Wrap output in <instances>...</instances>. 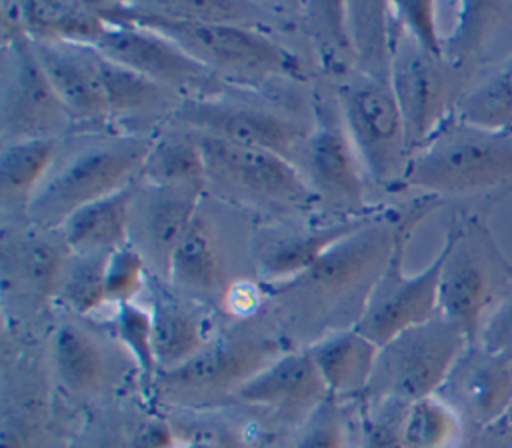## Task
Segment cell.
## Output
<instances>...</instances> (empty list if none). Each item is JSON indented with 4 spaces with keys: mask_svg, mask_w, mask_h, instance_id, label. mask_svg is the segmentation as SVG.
Masks as SVG:
<instances>
[{
    "mask_svg": "<svg viewBox=\"0 0 512 448\" xmlns=\"http://www.w3.org/2000/svg\"><path fill=\"white\" fill-rule=\"evenodd\" d=\"M32 48L72 120L94 122L110 116L94 66V46L32 40Z\"/></svg>",
    "mask_w": 512,
    "mask_h": 448,
    "instance_id": "obj_20",
    "label": "cell"
},
{
    "mask_svg": "<svg viewBox=\"0 0 512 448\" xmlns=\"http://www.w3.org/2000/svg\"><path fill=\"white\" fill-rule=\"evenodd\" d=\"M136 182L84 208L76 210L62 226L60 236L68 252L76 256L110 254L130 240Z\"/></svg>",
    "mask_w": 512,
    "mask_h": 448,
    "instance_id": "obj_22",
    "label": "cell"
},
{
    "mask_svg": "<svg viewBox=\"0 0 512 448\" xmlns=\"http://www.w3.org/2000/svg\"><path fill=\"white\" fill-rule=\"evenodd\" d=\"M278 342L264 334H230L210 340L184 364L154 380L162 398L176 404H204L236 392L280 356Z\"/></svg>",
    "mask_w": 512,
    "mask_h": 448,
    "instance_id": "obj_11",
    "label": "cell"
},
{
    "mask_svg": "<svg viewBox=\"0 0 512 448\" xmlns=\"http://www.w3.org/2000/svg\"><path fill=\"white\" fill-rule=\"evenodd\" d=\"M168 278L176 288L196 296L214 298L226 292L218 234L200 210L172 254Z\"/></svg>",
    "mask_w": 512,
    "mask_h": 448,
    "instance_id": "obj_26",
    "label": "cell"
},
{
    "mask_svg": "<svg viewBox=\"0 0 512 448\" xmlns=\"http://www.w3.org/2000/svg\"><path fill=\"white\" fill-rule=\"evenodd\" d=\"M194 136L204 158L206 188L274 210H304L316 200L304 174L288 158L198 132Z\"/></svg>",
    "mask_w": 512,
    "mask_h": 448,
    "instance_id": "obj_8",
    "label": "cell"
},
{
    "mask_svg": "<svg viewBox=\"0 0 512 448\" xmlns=\"http://www.w3.org/2000/svg\"><path fill=\"white\" fill-rule=\"evenodd\" d=\"M204 190L190 186H150L136 192L132 228L142 240V256L168 276L172 254L200 210ZM132 232V230H130Z\"/></svg>",
    "mask_w": 512,
    "mask_h": 448,
    "instance_id": "obj_18",
    "label": "cell"
},
{
    "mask_svg": "<svg viewBox=\"0 0 512 448\" xmlns=\"http://www.w3.org/2000/svg\"><path fill=\"white\" fill-rule=\"evenodd\" d=\"M108 24L130 22L176 42L214 76L238 84H264L274 76L304 78L302 62L272 38L232 22L176 20L140 4L96 2Z\"/></svg>",
    "mask_w": 512,
    "mask_h": 448,
    "instance_id": "obj_3",
    "label": "cell"
},
{
    "mask_svg": "<svg viewBox=\"0 0 512 448\" xmlns=\"http://www.w3.org/2000/svg\"><path fill=\"white\" fill-rule=\"evenodd\" d=\"M408 404L384 400L368 406L358 448H406L402 426Z\"/></svg>",
    "mask_w": 512,
    "mask_h": 448,
    "instance_id": "obj_39",
    "label": "cell"
},
{
    "mask_svg": "<svg viewBox=\"0 0 512 448\" xmlns=\"http://www.w3.org/2000/svg\"><path fill=\"white\" fill-rule=\"evenodd\" d=\"M152 144L136 136H112L80 148L36 190L28 218L40 230L60 228L76 210L140 180Z\"/></svg>",
    "mask_w": 512,
    "mask_h": 448,
    "instance_id": "obj_5",
    "label": "cell"
},
{
    "mask_svg": "<svg viewBox=\"0 0 512 448\" xmlns=\"http://www.w3.org/2000/svg\"><path fill=\"white\" fill-rule=\"evenodd\" d=\"M106 258L108 254L76 256V260L68 264L58 296L74 314L86 316L108 304Z\"/></svg>",
    "mask_w": 512,
    "mask_h": 448,
    "instance_id": "obj_35",
    "label": "cell"
},
{
    "mask_svg": "<svg viewBox=\"0 0 512 448\" xmlns=\"http://www.w3.org/2000/svg\"><path fill=\"white\" fill-rule=\"evenodd\" d=\"M442 248L438 312L464 334L468 344H476L484 322L512 284V262L482 214H456Z\"/></svg>",
    "mask_w": 512,
    "mask_h": 448,
    "instance_id": "obj_4",
    "label": "cell"
},
{
    "mask_svg": "<svg viewBox=\"0 0 512 448\" xmlns=\"http://www.w3.org/2000/svg\"><path fill=\"white\" fill-rule=\"evenodd\" d=\"M504 420H506V422H508V426H510V428H512V406H510V410H508V412H506V416H504Z\"/></svg>",
    "mask_w": 512,
    "mask_h": 448,
    "instance_id": "obj_45",
    "label": "cell"
},
{
    "mask_svg": "<svg viewBox=\"0 0 512 448\" xmlns=\"http://www.w3.org/2000/svg\"><path fill=\"white\" fill-rule=\"evenodd\" d=\"M466 434L462 418L436 394L406 408L402 426L406 448H460Z\"/></svg>",
    "mask_w": 512,
    "mask_h": 448,
    "instance_id": "obj_34",
    "label": "cell"
},
{
    "mask_svg": "<svg viewBox=\"0 0 512 448\" xmlns=\"http://www.w3.org/2000/svg\"><path fill=\"white\" fill-rule=\"evenodd\" d=\"M444 56L474 82L512 56V2H458Z\"/></svg>",
    "mask_w": 512,
    "mask_h": 448,
    "instance_id": "obj_16",
    "label": "cell"
},
{
    "mask_svg": "<svg viewBox=\"0 0 512 448\" xmlns=\"http://www.w3.org/2000/svg\"><path fill=\"white\" fill-rule=\"evenodd\" d=\"M146 10L156 14L176 18V20H194V22H234V16L242 12V6L232 2H146L140 4Z\"/></svg>",
    "mask_w": 512,
    "mask_h": 448,
    "instance_id": "obj_41",
    "label": "cell"
},
{
    "mask_svg": "<svg viewBox=\"0 0 512 448\" xmlns=\"http://www.w3.org/2000/svg\"><path fill=\"white\" fill-rule=\"evenodd\" d=\"M454 116L484 128H512V56L470 86Z\"/></svg>",
    "mask_w": 512,
    "mask_h": 448,
    "instance_id": "obj_33",
    "label": "cell"
},
{
    "mask_svg": "<svg viewBox=\"0 0 512 448\" xmlns=\"http://www.w3.org/2000/svg\"><path fill=\"white\" fill-rule=\"evenodd\" d=\"M66 244H58L42 232L20 238L12 248L4 246V252L14 258V272L18 278L38 296L50 298L60 294V286L68 268L64 256Z\"/></svg>",
    "mask_w": 512,
    "mask_h": 448,
    "instance_id": "obj_32",
    "label": "cell"
},
{
    "mask_svg": "<svg viewBox=\"0 0 512 448\" xmlns=\"http://www.w3.org/2000/svg\"><path fill=\"white\" fill-rule=\"evenodd\" d=\"M96 48L110 60L174 94L200 92L216 80L212 72L190 58L176 42L138 24H108Z\"/></svg>",
    "mask_w": 512,
    "mask_h": 448,
    "instance_id": "obj_14",
    "label": "cell"
},
{
    "mask_svg": "<svg viewBox=\"0 0 512 448\" xmlns=\"http://www.w3.org/2000/svg\"><path fill=\"white\" fill-rule=\"evenodd\" d=\"M114 330L130 354L138 370L146 380H156L158 376V362L154 352V334H152V314L144 310L136 302H126L116 306L114 316Z\"/></svg>",
    "mask_w": 512,
    "mask_h": 448,
    "instance_id": "obj_36",
    "label": "cell"
},
{
    "mask_svg": "<svg viewBox=\"0 0 512 448\" xmlns=\"http://www.w3.org/2000/svg\"><path fill=\"white\" fill-rule=\"evenodd\" d=\"M360 158L344 124L322 120L304 142V172L314 196L336 206H360L364 180Z\"/></svg>",
    "mask_w": 512,
    "mask_h": 448,
    "instance_id": "obj_19",
    "label": "cell"
},
{
    "mask_svg": "<svg viewBox=\"0 0 512 448\" xmlns=\"http://www.w3.org/2000/svg\"><path fill=\"white\" fill-rule=\"evenodd\" d=\"M468 346L464 334L440 312L380 346L376 366L362 398L412 404L434 396Z\"/></svg>",
    "mask_w": 512,
    "mask_h": 448,
    "instance_id": "obj_7",
    "label": "cell"
},
{
    "mask_svg": "<svg viewBox=\"0 0 512 448\" xmlns=\"http://www.w3.org/2000/svg\"><path fill=\"white\" fill-rule=\"evenodd\" d=\"M436 396L462 418L468 432L486 428L512 406V362L478 342L468 344Z\"/></svg>",
    "mask_w": 512,
    "mask_h": 448,
    "instance_id": "obj_15",
    "label": "cell"
},
{
    "mask_svg": "<svg viewBox=\"0 0 512 448\" xmlns=\"http://www.w3.org/2000/svg\"><path fill=\"white\" fill-rule=\"evenodd\" d=\"M478 344L512 362V284L484 322Z\"/></svg>",
    "mask_w": 512,
    "mask_h": 448,
    "instance_id": "obj_42",
    "label": "cell"
},
{
    "mask_svg": "<svg viewBox=\"0 0 512 448\" xmlns=\"http://www.w3.org/2000/svg\"><path fill=\"white\" fill-rule=\"evenodd\" d=\"M236 398L284 418L306 420L328 398V390L310 350L302 348L276 356L236 392Z\"/></svg>",
    "mask_w": 512,
    "mask_h": 448,
    "instance_id": "obj_17",
    "label": "cell"
},
{
    "mask_svg": "<svg viewBox=\"0 0 512 448\" xmlns=\"http://www.w3.org/2000/svg\"><path fill=\"white\" fill-rule=\"evenodd\" d=\"M146 282V258L134 244H124L106 258V300L120 306L134 302Z\"/></svg>",
    "mask_w": 512,
    "mask_h": 448,
    "instance_id": "obj_37",
    "label": "cell"
},
{
    "mask_svg": "<svg viewBox=\"0 0 512 448\" xmlns=\"http://www.w3.org/2000/svg\"><path fill=\"white\" fill-rule=\"evenodd\" d=\"M140 180L150 186L206 190V168L196 136H166L152 144Z\"/></svg>",
    "mask_w": 512,
    "mask_h": 448,
    "instance_id": "obj_31",
    "label": "cell"
},
{
    "mask_svg": "<svg viewBox=\"0 0 512 448\" xmlns=\"http://www.w3.org/2000/svg\"><path fill=\"white\" fill-rule=\"evenodd\" d=\"M150 314L158 374L184 364L210 342L198 310L162 288L152 294Z\"/></svg>",
    "mask_w": 512,
    "mask_h": 448,
    "instance_id": "obj_27",
    "label": "cell"
},
{
    "mask_svg": "<svg viewBox=\"0 0 512 448\" xmlns=\"http://www.w3.org/2000/svg\"><path fill=\"white\" fill-rule=\"evenodd\" d=\"M6 46V80L2 90V138H58L72 120L46 78L28 34Z\"/></svg>",
    "mask_w": 512,
    "mask_h": 448,
    "instance_id": "obj_12",
    "label": "cell"
},
{
    "mask_svg": "<svg viewBox=\"0 0 512 448\" xmlns=\"http://www.w3.org/2000/svg\"><path fill=\"white\" fill-rule=\"evenodd\" d=\"M442 204L440 198L418 194L404 208L390 260L372 288L368 302L354 324L378 348L400 332L418 326L438 314V284L444 264V248L418 274L404 272V254L418 222Z\"/></svg>",
    "mask_w": 512,
    "mask_h": 448,
    "instance_id": "obj_6",
    "label": "cell"
},
{
    "mask_svg": "<svg viewBox=\"0 0 512 448\" xmlns=\"http://www.w3.org/2000/svg\"><path fill=\"white\" fill-rule=\"evenodd\" d=\"M58 154L56 138L8 140L0 150L2 204L28 212Z\"/></svg>",
    "mask_w": 512,
    "mask_h": 448,
    "instance_id": "obj_29",
    "label": "cell"
},
{
    "mask_svg": "<svg viewBox=\"0 0 512 448\" xmlns=\"http://www.w3.org/2000/svg\"><path fill=\"white\" fill-rule=\"evenodd\" d=\"M344 18L348 46L360 74L390 80L394 50L402 36L392 4L350 2L344 4Z\"/></svg>",
    "mask_w": 512,
    "mask_h": 448,
    "instance_id": "obj_24",
    "label": "cell"
},
{
    "mask_svg": "<svg viewBox=\"0 0 512 448\" xmlns=\"http://www.w3.org/2000/svg\"><path fill=\"white\" fill-rule=\"evenodd\" d=\"M396 190H418L440 200H476V210L490 208L512 192V128H484L448 118L406 164Z\"/></svg>",
    "mask_w": 512,
    "mask_h": 448,
    "instance_id": "obj_1",
    "label": "cell"
},
{
    "mask_svg": "<svg viewBox=\"0 0 512 448\" xmlns=\"http://www.w3.org/2000/svg\"><path fill=\"white\" fill-rule=\"evenodd\" d=\"M18 14L32 40L96 46L108 26L96 2H22Z\"/></svg>",
    "mask_w": 512,
    "mask_h": 448,
    "instance_id": "obj_28",
    "label": "cell"
},
{
    "mask_svg": "<svg viewBox=\"0 0 512 448\" xmlns=\"http://www.w3.org/2000/svg\"><path fill=\"white\" fill-rule=\"evenodd\" d=\"M336 100L342 124L364 170L376 182L398 188L410 150L390 80L360 74L338 86Z\"/></svg>",
    "mask_w": 512,
    "mask_h": 448,
    "instance_id": "obj_10",
    "label": "cell"
},
{
    "mask_svg": "<svg viewBox=\"0 0 512 448\" xmlns=\"http://www.w3.org/2000/svg\"><path fill=\"white\" fill-rule=\"evenodd\" d=\"M176 116L198 134L214 136L232 144L260 148L292 162L304 146V130L292 118L254 106H238L210 98H186L176 106Z\"/></svg>",
    "mask_w": 512,
    "mask_h": 448,
    "instance_id": "obj_13",
    "label": "cell"
},
{
    "mask_svg": "<svg viewBox=\"0 0 512 448\" xmlns=\"http://www.w3.org/2000/svg\"><path fill=\"white\" fill-rule=\"evenodd\" d=\"M390 84L402 112L406 142L412 154L454 116L474 78L446 56L420 48L402 30L392 58Z\"/></svg>",
    "mask_w": 512,
    "mask_h": 448,
    "instance_id": "obj_9",
    "label": "cell"
},
{
    "mask_svg": "<svg viewBox=\"0 0 512 448\" xmlns=\"http://www.w3.org/2000/svg\"><path fill=\"white\" fill-rule=\"evenodd\" d=\"M330 398L362 396L372 378L378 346L354 326L332 330L308 346Z\"/></svg>",
    "mask_w": 512,
    "mask_h": 448,
    "instance_id": "obj_23",
    "label": "cell"
},
{
    "mask_svg": "<svg viewBox=\"0 0 512 448\" xmlns=\"http://www.w3.org/2000/svg\"><path fill=\"white\" fill-rule=\"evenodd\" d=\"M336 398H326L306 420L294 448H348V428Z\"/></svg>",
    "mask_w": 512,
    "mask_h": 448,
    "instance_id": "obj_38",
    "label": "cell"
},
{
    "mask_svg": "<svg viewBox=\"0 0 512 448\" xmlns=\"http://www.w3.org/2000/svg\"><path fill=\"white\" fill-rule=\"evenodd\" d=\"M460 448H512V428L502 418L486 428L468 432Z\"/></svg>",
    "mask_w": 512,
    "mask_h": 448,
    "instance_id": "obj_43",
    "label": "cell"
},
{
    "mask_svg": "<svg viewBox=\"0 0 512 448\" xmlns=\"http://www.w3.org/2000/svg\"><path fill=\"white\" fill-rule=\"evenodd\" d=\"M94 66L98 72V80H100L110 116L144 114V112L168 108L172 104V98H176L174 92L110 60L96 46H94Z\"/></svg>",
    "mask_w": 512,
    "mask_h": 448,
    "instance_id": "obj_30",
    "label": "cell"
},
{
    "mask_svg": "<svg viewBox=\"0 0 512 448\" xmlns=\"http://www.w3.org/2000/svg\"><path fill=\"white\" fill-rule=\"evenodd\" d=\"M402 208L370 216L360 228L336 242L308 270L274 284L272 294L284 306L332 320L340 312L358 322L372 288L394 250Z\"/></svg>",
    "mask_w": 512,
    "mask_h": 448,
    "instance_id": "obj_2",
    "label": "cell"
},
{
    "mask_svg": "<svg viewBox=\"0 0 512 448\" xmlns=\"http://www.w3.org/2000/svg\"><path fill=\"white\" fill-rule=\"evenodd\" d=\"M90 448H132V442H130V436H128V438L106 436V438L98 440L96 444H92Z\"/></svg>",
    "mask_w": 512,
    "mask_h": 448,
    "instance_id": "obj_44",
    "label": "cell"
},
{
    "mask_svg": "<svg viewBox=\"0 0 512 448\" xmlns=\"http://www.w3.org/2000/svg\"><path fill=\"white\" fill-rule=\"evenodd\" d=\"M404 34L420 48L444 56V34L438 28V6L434 2H392Z\"/></svg>",
    "mask_w": 512,
    "mask_h": 448,
    "instance_id": "obj_40",
    "label": "cell"
},
{
    "mask_svg": "<svg viewBox=\"0 0 512 448\" xmlns=\"http://www.w3.org/2000/svg\"><path fill=\"white\" fill-rule=\"evenodd\" d=\"M370 216L346 218L322 228L276 232L256 244L254 260L266 282L282 284L308 270L336 242L360 228Z\"/></svg>",
    "mask_w": 512,
    "mask_h": 448,
    "instance_id": "obj_21",
    "label": "cell"
},
{
    "mask_svg": "<svg viewBox=\"0 0 512 448\" xmlns=\"http://www.w3.org/2000/svg\"><path fill=\"white\" fill-rule=\"evenodd\" d=\"M52 364L66 392L90 398L100 394L110 378V360L102 342L76 322H62L52 336Z\"/></svg>",
    "mask_w": 512,
    "mask_h": 448,
    "instance_id": "obj_25",
    "label": "cell"
}]
</instances>
